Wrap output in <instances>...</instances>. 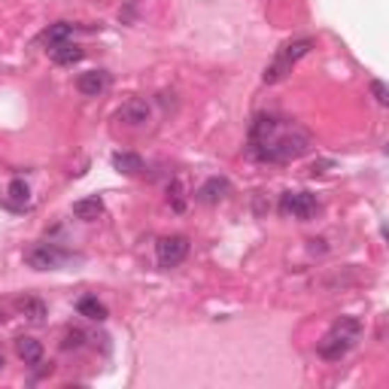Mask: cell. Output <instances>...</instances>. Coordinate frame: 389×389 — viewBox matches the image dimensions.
<instances>
[{"label":"cell","mask_w":389,"mask_h":389,"mask_svg":"<svg viewBox=\"0 0 389 389\" xmlns=\"http://www.w3.org/2000/svg\"><path fill=\"white\" fill-rule=\"evenodd\" d=\"M308 146L304 131L283 128L274 116H259L250 128V155L259 161H292L308 152Z\"/></svg>","instance_id":"1"},{"label":"cell","mask_w":389,"mask_h":389,"mask_svg":"<svg viewBox=\"0 0 389 389\" xmlns=\"http://www.w3.org/2000/svg\"><path fill=\"white\" fill-rule=\"evenodd\" d=\"M359 335H362V322L356 317H341L326 332V338L319 341V356L322 359H328V362H341L344 356L356 347Z\"/></svg>","instance_id":"2"},{"label":"cell","mask_w":389,"mask_h":389,"mask_svg":"<svg viewBox=\"0 0 389 389\" xmlns=\"http://www.w3.org/2000/svg\"><path fill=\"white\" fill-rule=\"evenodd\" d=\"M310 49H313V40H308V37H304V40H292V43H286V46L277 52L274 61H271L268 68H264V73H262L264 82H280L289 70H292V64L298 61V58H304V55L310 52Z\"/></svg>","instance_id":"3"},{"label":"cell","mask_w":389,"mask_h":389,"mask_svg":"<svg viewBox=\"0 0 389 389\" xmlns=\"http://www.w3.org/2000/svg\"><path fill=\"white\" fill-rule=\"evenodd\" d=\"M280 213H283V216L308 222V219H313L319 213V204H317V198H313L310 192H283V198H280Z\"/></svg>","instance_id":"4"},{"label":"cell","mask_w":389,"mask_h":389,"mask_svg":"<svg viewBox=\"0 0 389 389\" xmlns=\"http://www.w3.org/2000/svg\"><path fill=\"white\" fill-rule=\"evenodd\" d=\"M24 262H28L34 271H55L68 262V253L55 244H37L24 253Z\"/></svg>","instance_id":"5"},{"label":"cell","mask_w":389,"mask_h":389,"mask_svg":"<svg viewBox=\"0 0 389 389\" xmlns=\"http://www.w3.org/2000/svg\"><path fill=\"white\" fill-rule=\"evenodd\" d=\"M155 255H159L161 268H177V264L186 262V255H189V237H183V235L161 237L159 246H155Z\"/></svg>","instance_id":"6"},{"label":"cell","mask_w":389,"mask_h":389,"mask_svg":"<svg viewBox=\"0 0 389 389\" xmlns=\"http://www.w3.org/2000/svg\"><path fill=\"white\" fill-rule=\"evenodd\" d=\"M106 86H110V77H106L104 70H88V73H82V77L77 79L79 95H86V97L104 95V92H106Z\"/></svg>","instance_id":"7"},{"label":"cell","mask_w":389,"mask_h":389,"mask_svg":"<svg viewBox=\"0 0 389 389\" xmlns=\"http://www.w3.org/2000/svg\"><path fill=\"white\" fill-rule=\"evenodd\" d=\"M228 192H231V183L225 177H210L201 189H198V201L201 204H219Z\"/></svg>","instance_id":"8"},{"label":"cell","mask_w":389,"mask_h":389,"mask_svg":"<svg viewBox=\"0 0 389 389\" xmlns=\"http://www.w3.org/2000/svg\"><path fill=\"white\" fill-rule=\"evenodd\" d=\"M119 119L125 122V125H146L149 122V104L140 101V97H134V101H128L125 106L119 110Z\"/></svg>","instance_id":"9"},{"label":"cell","mask_w":389,"mask_h":389,"mask_svg":"<svg viewBox=\"0 0 389 389\" xmlns=\"http://www.w3.org/2000/svg\"><path fill=\"white\" fill-rule=\"evenodd\" d=\"M15 353H19V359L24 365H40L43 362V344L37 338H19L15 341Z\"/></svg>","instance_id":"10"},{"label":"cell","mask_w":389,"mask_h":389,"mask_svg":"<svg viewBox=\"0 0 389 389\" xmlns=\"http://www.w3.org/2000/svg\"><path fill=\"white\" fill-rule=\"evenodd\" d=\"M6 207H13V210H24L28 207V201H31V186L24 183L22 177H15L13 183H10V189H6Z\"/></svg>","instance_id":"11"},{"label":"cell","mask_w":389,"mask_h":389,"mask_svg":"<svg viewBox=\"0 0 389 389\" xmlns=\"http://www.w3.org/2000/svg\"><path fill=\"white\" fill-rule=\"evenodd\" d=\"M101 213H104V201L97 195L95 198H82V201L73 204V216L82 219V222H95Z\"/></svg>","instance_id":"12"},{"label":"cell","mask_w":389,"mask_h":389,"mask_svg":"<svg viewBox=\"0 0 389 389\" xmlns=\"http://www.w3.org/2000/svg\"><path fill=\"white\" fill-rule=\"evenodd\" d=\"M77 310H79V317H86V319H95V322H104L106 317H110V310H106V304H101V301H97V298H92V295L79 298V301H77Z\"/></svg>","instance_id":"13"},{"label":"cell","mask_w":389,"mask_h":389,"mask_svg":"<svg viewBox=\"0 0 389 389\" xmlns=\"http://www.w3.org/2000/svg\"><path fill=\"white\" fill-rule=\"evenodd\" d=\"M70 37H73V24H70V22H55V24H49V28L43 31V43H46L49 49L68 43Z\"/></svg>","instance_id":"14"},{"label":"cell","mask_w":389,"mask_h":389,"mask_svg":"<svg viewBox=\"0 0 389 389\" xmlns=\"http://www.w3.org/2000/svg\"><path fill=\"white\" fill-rule=\"evenodd\" d=\"M52 61L55 64H61V68H70V64H77L82 61V49L77 43H61V46H52Z\"/></svg>","instance_id":"15"},{"label":"cell","mask_w":389,"mask_h":389,"mask_svg":"<svg viewBox=\"0 0 389 389\" xmlns=\"http://www.w3.org/2000/svg\"><path fill=\"white\" fill-rule=\"evenodd\" d=\"M113 168L119 173H128V177H134V173L143 170V159L134 152H116L113 155Z\"/></svg>","instance_id":"16"},{"label":"cell","mask_w":389,"mask_h":389,"mask_svg":"<svg viewBox=\"0 0 389 389\" xmlns=\"http://www.w3.org/2000/svg\"><path fill=\"white\" fill-rule=\"evenodd\" d=\"M19 310H22L31 322H43V319H46V304L40 301V298H22V301H19Z\"/></svg>","instance_id":"17"},{"label":"cell","mask_w":389,"mask_h":389,"mask_svg":"<svg viewBox=\"0 0 389 389\" xmlns=\"http://www.w3.org/2000/svg\"><path fill=\"white\" fill-rule=\"evenodd\" d=\"M86 344V332L82 328H68L64 332V341H61V350H79Z\"/></svg>","instance_id":"18"},{"label":"cell","mask_w":389,"mask_h":389,"mask_svg":"<svg viewBox=\"0 0 389 389\" xmlns=\"http://www.w3.org/2000/svg\"><path fill=\"white\" fill-rule=\"evenodd\" d=\"M371 95H374L377 104H389V92H386V86L380 79H371Z\"/></svg>","instance_id":"19"},{"label":"cell","mask_w":389,"mask_h":389,"mask_svg":"<svg viewBox=\"0 0 389 389\" xmlns=\"http://www.w3.org/2000/svg\"><path fill=\"white\" fill-rule=\"evenodd\" d=\"M326 168H332V161H319V164H313V177H317V173H326Z\"/></svg>","instance_id":"20"},{"label":"cell","mask_w":389,"mask_h":389,"mask_svg":"<svg viewBox=\"0 0 389 389\" xmlns=\"http://www.w3.org/2000/svg\"><path fill=\"white\" fill-rule=\"evenodd\" d=\"M6 365V359H3V353H0V368H3Z\"/></svg>","instance_id":"21"},{"label":"cell","mask_w":389,"mask_h":389,"mask_svg":"<svg viewBox=\"0 0 389 389\" xmlns=\"http://www.w3.org/2000/svg\"><path fill=\"white\" fill-rule=\"evenodd\" d=\"M0 322H3V313H0Z\"/></svg>","instance_id":"22"}]
</instances>
